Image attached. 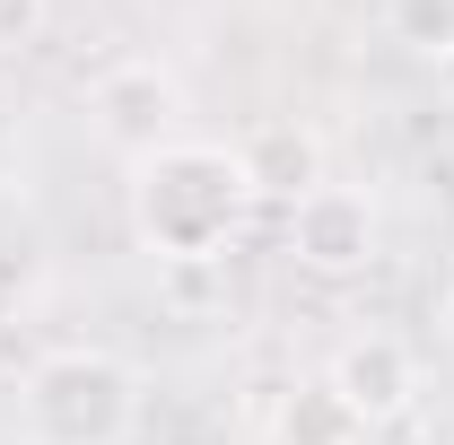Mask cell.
<instances>
[{
	"instance_id": "cell-1",
	"label": "cell",
	"mask_w": 454,
	"mask_h": 445,
	"mask_svg": "<svg viewBox=\"0 0 454 445\" xmlns=\"http://www.w3.org/2000/svg\"><path fill=\"white\" fill-rule=\"evenodd\" d=\"M254 219L245 158L219 140H167L158 158L131 167V236L158 262H219Z\"/></svg>"
},
{
	"instance_id": "cell-2",
	"label": "cell",
	"mask_w": 454,
	"mask_h": 445,
	"mask_svg": "<svg viewBox=\"0 0 454 445\" xmlns=\"http://www.w3.org/2000/svg\"><path fill=\"white\" fill-rule=\"evenodd\" d=\"M18 419L35 445H122L140 428V367L97 340L44 349L18 385Z\"/></svg>"
},
{
	"instance_id": "cell-3",
	"label": "cell",
	"mask_w": 454,
	"mask_h": 445,
	"mask_svg": "<svg viewBox=\"0 0 454 445\" xmlns=\"http://www.w3.org/2000/svg\"><path fill=\"white\" fill-rule=\"evenodd\" d=\"M88 131L106 140L122 167L158 158L167 140H184V79L149 53H122L88 79Z\"/></svg>"
},
{
	"instance_id": "cell-4",
	"label": "cell",
	"mask_w": 454,
	"mask_h": 445,
	"mask_svg": "<svg viewBox=\"0 0 454 445\" xmlns=\"http://www.w3.org/2000/svg\"><path fill=\"white\" fill-rule=\"evenodd\" d=\"M376 245H385V219H376V192H358V183H315L288 210V254L315 279H358L376 262Z\"/></svg>"
},
{
	"instance_id": "cell-5",
	"label": "cell",
	"mask_w": 454,
	"mask_h": 445,
	"mask_svg": "<svg viewBox=\"0 0 454 445\" xmlns=\"http://www.w3.org/2000/svg\"><path fill=\"white\" fill-rule=\"evenodd\" d=\"M324 385H333L367 428H394L402 410L419 402V358H411L402 332H349L333 349V367H324Z\"/></svg>"
},
{
	"instance_id": "cell-6",
	"label": "cell",
	"mask_w": 454,
	"mask_h": 445,
	"mask_svg": "<svg viewBox=\"0 0 454 445\" xmlns=\"http://www.w3.org/2000/svg\"><path fill=\"white\" fill-rule=\"evenodd\" d=\"M236 158H245L254 201H280V210H297L315 183H333V175H324V131H315V122H254V131L236 140Z\"/></svg>"
},
{
	"instance_id": "cell-7",
	"label": "cell",
	"mask_w": 454,
	"mask_h": 445,
	"mask_svg": "<svg viewBox=\"0 0 454 445\" xmlns=\"http://www.w3.org/2000/svg\"><path fill=\"white\" fill-rule=\"evenodd\" d=\"M376 428L340 402L324 376H306V385L280 393V410H271V445H367Z\"/></svg>"
},
{
	"instance_id": "cell-8",
	"label": "cell",
	"mask_w": 454,
	"mask_h": 445,
	"mask_svg": "<svg viewBox=\"0 0 454 445\" xmlns=\"http://www.w3.org/2000/svg\"><path fill=\"white\" fill-rule=\"evenodd\" d=\"M385 35L419 61L454 53V0H385Z\"/></svg>"
},
{
	"instance_id": "cell-9",
	"label": "cell",
	"mask_w": 454,
	"mask_h": 445,
	"mask_svg": "<svg viewBox=\"0 0 454 445\" xmlns=\"http://www.w3.org/2000/svg\"><path fill=\"white\" fill-rule=\"evenodd\" d=\"M35 35H44V0H0V53H18Z\"/></svg>"
},
{
	"instance_id": "cell-10",
	"label": "cell",
	"mask_w": 454,
	"mask_h": 445,
	"mask_svg": "<svg viewBox=\"0 0 454 445\" xmlns=\"http://www.w3.org/2000/svg\"><path fill=\"white\" fill-rule=\"evenodd\" d=\"M437 97L454 105V53H437Z\"/></svg>"
},
{
	"instance_id": "cell-11",
	"label": "cell",
	"mask_w": 454,
	"mask_h": 445,
	"mask_svg": "<svg viewBox=\"0 0 454 445\" xmlns=\"http://www.w3.org/2000/svg\"><path fill=\"white\" fill-rule=\"evenodd\" d=\"M437 324H446V340H454V288H446V306H437Z\"/></svg>"
}]
</instances>
